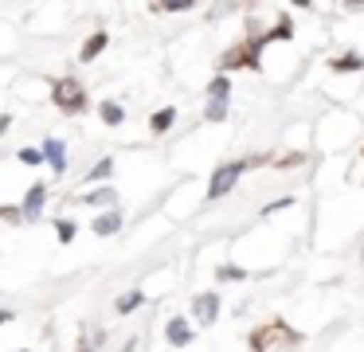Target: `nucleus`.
I'll return each mask as SVG.
<instances>
[{
	"label": "nucleus",
	"instance_id": "nucleus-1",
	"mask_svg": "<svg viewBox=\"0 0 364 352\" xmlns=\"http://www.w3.org/2000/svg\"><path fill=\"white\" fill-rule=\"evenodd\" d=\"M243 169H247V161H228V164H220V169H215V176H212V184H208V200H220V196H228L231 188H235V180L243 176Z\"/></svg>",
	"mask_w": 364,
	"mask_h": 352
},
{
	"label": "nucleus",
	"instance_id": "nucleus-2",
	"mask_svg": "<svg viewBox=\"0 0 364 352\" xmlns=\"http://www.w3.org/2000/svg\"><path fill=\"white\" fill-rule=\"evenodd\" d=\"M55 106L67 110V114H79V110H87V90H82L75 78H63V82H55Z\"/></svg>",
	"mask_w": 364,
	"mask_h": 352
},
{
	"label": "nucleus",
	"instance_id": "nucleus-3",
	"mask_svg": "<svg viewBox=\"0 0 364 352\" xmlns=\"http://www.w3.org/2000/svg\"><path fill=\"white\" fill-rule=\"evenodd\" d=\"M192 313H196L200 325H212V321L220 317V294H200L196 302H192Z\"/></svg>",
	"mask_w": 364,
	"mask_h": 352
},
{
	"label": "nucleus",
	"instance_id": "nucleus-4",
	"mask_svg": "<svg viewBox=\"0 0 364 352\" xmlns=\"http://www.w3.org/2000/svg\"><path fill=\"white\" fill-rule=\"evenodd\" d=\"M165 336H168V344H176V348H184V344L192 341V329H188V317H173L165 325Z\"/></svg>",
	"mask_w": 364,
	"mask_h": 352
},
{
	"label": "nucleus",
	"instance_id": "nucleus-5",
	"mask_svg": "<svg viewBox=\"0 0 364 352\" xmlns=\"http://www.w3.org/2000/svg\"><path fill=\"white\" fill-rule=\"evenodd\" d=\"M43 200H48V188L32 184V192L24 196V219H40L43 215Z\"/></svg>",
	"mask_w": 364,
	"mask_h": 352
},
{
	"label": "nucleus",
	"instance_id": "nucleus-6",
	"mask_svg": "<svg viewBox=\"0 0 364 352\" xmlns=\"http://www.w3.org/2000/svg\"><path fill=\"white\" fill-rule=\"evenodd\" d=\"M43 156H48V164H51L55 172L67 169V149H63V141H59V137H48V141H43Z\"/></svg>",
	"mask_w": 364,
	"mask_h": 352
},
{
	"label": "nucleus",
	"instance_id": "nucleus-7",
	"mask_svg": "<svg viewBox=\"0 0 364 352\" xmlns=\"http://www.w3.org/2000/svg\"><path fill=\"white\" fill-rule=\"evenodd\" d=\"M122 223H126V219H122V211H106V215L95 219V235H118Z\"/></svg>",
	"mask_w": 364,
	"mask_h": 352
},
{
	"label": "nucleus",
	"instance_id": "nucleus-8",
	"mask_svg": "<svg viewBox=\"0 0 364 352\" xmlns=\"http://www.w3.org/2000/svg\"><path fill=\"white\" fill-rule=\"evenodd\" d=\"M106 39H110L106 31H95V36H90L87 43H82V55H79V59H82V63H95V55L106 47Z\"/></svg>",
	"mask_w": 364,
	"mask_h": 352
},
{
	"label": "nucleus",
	"instance_id": "nucleus-9",
	"mask_svg": "<svg viewBox=\"0 0 364 352\" xmlns=\"http://www.w3.org/2000/svg\"><path fill=\"white\" fill-rule=\"evenodd\" d=\"M141 302H145V294H141V289H129V294H122V297H118V305H114V309H118L122 317H126V313H134Z\"/></svg>",
	"mask_w": 364,
	"mask_h": 352
},
{
	"label": "nucleus",
	"instance_id": "nucleus-10",
	"mask_svg": "<svg viewBox=\"0 0 364 352\" xmlns=\"http://www.w3.org/2000/svg\"><path fill=\"white\" fill-rule=\"evenodd\" d=\"M329 67H333V70H360L364 59H360L356 51H348V55H337V59H329Z\"/></svg>",
	"mask_w": 364,
	"mask_h": 352
},
{
	"label": "nucleus",
	"instance_id": "nucleus-11",
	"mask_svg": "<svg viewBox=\"0 0 364 352\" xmlns=\"http://www.w3.org/2000/svg\"><path fill=\"white\" fill-rule=\"evenodd\" d=\"M173 122H176V110H161V114L149 117V129H153V133H165Z\"/></svg>",
	"mask_w": 364,
	"mask_h": 352
},
{
	"label": "nucleus",
	"instance_id": "nucleus-12",
	"mask_svg": "<svg viewBox=\"0 0 364 352\" xmlns=\"http://www.w3.org/2000/svg\"><path fill=\"white\" fill-rule=\"evenodd\" d=\"M98 114H102V122H106V125H122V117H126L118 102H102V106H98Z\"/></svg>",
	"mask_w": 364,
	"mask_h": 352
},
{
	"label": "nucleus",
	"instance_id": "nucleus-13",
	"mask_svg": "<svg viewBox=\"0 0 364 352\" xmlns=\"http://www.w3.org/2000/svg\"><path fill=\"white\" fill-rule=\"evenodd\" d=\"M228 90H231V82H228L223 75L208 82V98H220V102H228Z\"/></svg>",
	"mask_w": 364,
	"mask_h": 352
},
{
	"label": "nucleus",
	"instance_id": "nucleus-14",
	"mask_svg": "<svg viewBox=\"0 0 364 352\" xmlns=\"http://www.w3.org/2000/svg\"><path fill=\"white\" fill-rule=\"evenodd\" d=\"M110 172H114V161H110V156H106V161H98L95 169L87 172V184H95V180H106V176H110Z\"/></svg>",
	"mask_w": 364,
	"mask_h": 352
},
{
	"label": "nucleus",
	"instance_id": "nucleus-15",
	"mask_svg": "<svg viewBox=\"0 0 364 352\" xmlns=\"http://www.w3.org/2000/svg\"><path fill=\"white\" fill-rule=\"evenodd\" d=\"M114 200H118L114 188H90L87 192V203H114Z\"/></svg>",
	"mask_w": 364,
	"mask_h": 352
},
{
	"label": "nucleus",
	"instance_id": "nucleus-16",
	"mask_svg": "<svg viewBox=\"0 0 364 352\" xmlns=\"http://www.w3.org/2000/svg\"><path fill=\"white\" fill-rule=\"evenodd\" d=\"M215 278H220V282H243L247 270H239V266H220V270H215Z\"/></svg>",
	"mask_w": 364,
	"mask_h": 352
},
{
	"label": "nucleus",
	"instance_id": "nucleus-17",
	"mask_svg": "<svg viewBox=\"0 0 364 352\" xmlns=\"http://www.w3.org/2000/svg\"><path fill=\"white\" fill-rule=\"evenodd\" d=\"M223 117H228V102L212 98L208 102V122H223Z\"/></svg>",
	"mask_w": 364,
	"mask_h": 352
},
{
	"label": "nucleus",
	"instance_id": "nucleus-18",
	"mask_svg": "<svg viewBox=\"0 0 364 352\" xmlns=\"http://www.w3.org/2000/svg\"><path fill=\"white\" fill-rule=\"evenodd\" d=\"M20 161H24V164H43V161H48V156H43V149H20Z\"/></svg>",
	"mask_w": 364,
	"mask_h": 352
},
{
	"label": "nucleus",
	"instance_id": "nucleus-19",
	"mask_svg": "<svg viewBox=\"0 0 364 352\" xmlns=\"http://www.w3.org/2000/svg\"><path fill=\"white\" fill-rule=\"evenodd\" d=\"M55 235H59L63 242H71V239H75V223H71V219H55Z\"/></svg>",
	"mask_w": 364,
	"mask_h": 352
},
{
	"label": "nucleus",
	"instance_id": "nucleus-20",
	"mask_svg": "<svg viewBox=\"0 0 364 352\" xmlns=\"http://www.w3.org/2000/svg\"><path fill=\"white\" fill-rule=\"evenodd\" d=\"M290 36H294V23H290V20H282V23H278V28L270 31L267 39H290ZM267 39H262V43H267Z\"/></svg>",
	"mask_w": 364,
	"mask_h": 352
},
{
	"label": "nucleus",
	"instance_id": "nucleus-21",
	"mask_svg": "<svg viewBox=\"0 0 364 352\" xmlns=\"http://www.w3.org/2000/svg\"><path fill=\"white\" fill-rule=\"evenodd\" d=\"M0 215L9 219V223H16V219H24V208H4V211H0Z\"/></svg>",
	"mask_w": 364,
	"mask_h": 352
}]
</instances>
